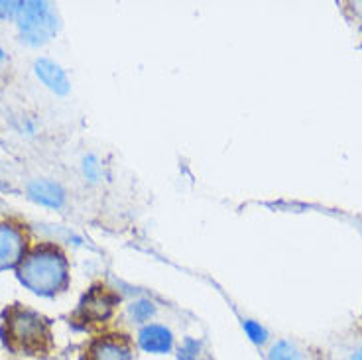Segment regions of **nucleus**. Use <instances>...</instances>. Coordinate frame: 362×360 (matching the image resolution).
<instances>
[{
    "label": "nucleus",
    "mask_w": 362,
    "mask_h": 360,
    "mask_svg": "<svg viewBox=\"0 0 362 360\" xmlns=\"http://www.w3.org/2000/svg\"><path fill=\"white\" fill-rule=\"evenodd\" d=\"M34 71H36L37 79L44 83L47 89L54 91L55 95H67L71 89L65 71L52 59H45V57L37 59L34 64Z\"/></svg>",
    "instance_id": "nucleus-7"
},
{
    "label": "nucleus",
    "mask_w": 362,
    "mask_h": 360,
    "mask_svg": "<svg viewBox=\"0 0 362 360\" xmlns=\"http://www.w3.org/2000/svg\"><path fill=\"white\" fill-rule=\"evenodd\" d=\"M2 59H4V52L0 50V62H2Z\"/></svg>",
    "instance_id": "nucleus-16"
},
{
    "label": "nucleus",
    "mask_w": 362,
    "mask_h": 360,
    "mask_svg": "<svg viewBox=\"0 0 362 360\" xmlns=\"http://www.w3.org/2000/svg\"><path fill=\"white\" fill-rule=\"evenodd\" d=\"M18 278L37 296H54L67 284V260L52 246L36 248L20 264Z\"/></svg>",
    "instance_id": "nucleus-1"
},
{
    "label": "nucleus",
    "mask_w": 362,
    "mask_h": 360,
    "mask_svg": "<svg viewBox=\"0 0 362 360\" xmlns=\"http://www.w3.org/2000/svg\"><path fill=\"white\" fill-rule=\"evenodd\" d=\"M243 329H245L246 337H248L254 344H264V342L268 341V333H266V329H264L262 325L258 323V321L248 319V321L243 323Z\"/></svg>",
    "instance_id": "nucleus-12"
},
{
    "label": "nucleus",
    "mask_w": 362,
    "mask_h": 360,
    "mask_svg": "<svg viewBox=\"0 0 362 360\" xmlns=\"http://www.w3.org/2000/svg\"><path fill=\"white\" fill-rule=\"evenodd\" d=\"M16 24L20 28L22 40L32 45H42L52 40L57 32V18L47 2H20Z\"/></svg>",
    "instance_id": "nucleus-3"
},
{
    "label": "nucleus",
    "mask_w": 362,
    "mask_h": 360,
    "mask_svg": "<svg viewBox=\"0 0 362 360\" xmlns=\"http://www.w3.org/2000/svg\"><path fill=\"white\" fill-rule=\"evenodd\" d=\"M128 313H130V317L134 319L136 323H146L156 313V307L148 299H138V301H134L132 306L128 307Z\"/></svg>",
    "instance_id": "nucleus-11"
},
{
    "label": "nucleus",
    "mask_w": 362,
    "mask_h": 360,
    "mask_svg": "<svg viewBox=\"0 0 362 360\" xmlns=\"http://www.w3.org/2000/svg\"><path fill=\"white\" fill-rule=\"evenodd\" d=\"M100 163L97 160V156H87V158H83V173H85V178L93 183H97L100 180Z\"/></svg>",
    "instance_id": "nucleus-13"
},
{
    "label": "nucleus",
    "mask_w": 362,
    "mask_h": 360,
    "mask_svg": "<svg viewBox=\"0 0 362 360\" xmlns=\"http://www.w3.org/2000/svg\"><path fill=\"white\" fill-rule=\"evenodd\" d=\"M268 360H303V354L296 344L288 341H278L268 352Z\"/></svg>",
    "instance_id": "nucleus-10"
},
{
    "label": "nucleus",
    "mask_w": 362,
    "mask_h": 360,
    "mask_svg": "<svg viewBox=\"0 0 362 360\" xmlns=\"http://www.w3.org/2000/svg\"><path fill=\"white\" fill-rule=\"evenodd\" d=\"M358 6H362V4H358Z\"/></svg>",
    "instance_id": "nucleus-17"
},
{
    "label": "nucleus",
    "mask_w": 362,
    "mask_h": 360,
    "mask_svg": "<svg viewBox=\"0 0 362 360\" xmlns=\"http://www.w3.org/2000/svg\"><path fill=\"white\" fill-rule=\"evenodd\" d=\"M130 347L124 339L118 337H103L97 339L87 351L89 360H130Z\"/></svg>",
    "instance_id": "nucleus-8"
},
{
    "label": "nucleus",
    "mask_w": 362,
    "mask_h": 360,
    "mask_svg": "<svg viewBox=\"0 0 362 360\" xmlns=\"http://www.w3.org/2000/svg\"><path fill=\"white\" fill-rule=\"evenodd\" d=\"M26 238L16 226L0 223V270L14 268L24 258Z\"/></svg>",
    "instance_id": "nucleus-4"
},
{
    "label": "nucleus",
    "mask_w": 362,
    "mask_h": 360,
    "mask_svg": "<svg viewBox=\"0 0 362 360\" xmlns=\"http://www.w3.org/2000/svg\"><path fill=\"white\" fill-rule=\"evenodd\" d=\"M28 195L44 207L59 209L65 203V191L59 183L49 180H34L28 185Z\"/></svg>",
    "instance_id": "nucleus-9"
},
{
    "label": "nucleus",
    "mask_w": 362,
    "mask_h": 360,
    "mask_svg": "<svg viewBox=\"0 0 362 360\" xmlns=\"http://www.w3.org/2000/svg\"><path fill=\"white\" fill-rule=\"evenodd\" d=\"M115 297L110 296L109 291L105 289H93L89 296L83 299L81 303V315L85 319H89L93 323H99L109 319L112 313V307H115Z\"/></svg>",
    "instance_id": "nucleus-6"
},
{
    "label": "nucleus",
    "mask_w": 362,
    "mask_h": 360,
    "mask_svg": "<svg viewBox=\"0 0 362 360\" xmlns=\"http://www.w3.org/2000/svg\"><path fill=\"white\" fill-rule=\"evenodd\" d=\"M6 341L12 349L26 352H40L47 349L49 344V329L42 317L22 307H12L6 313Z\"/></svg>",
    "instance_id": "nucleus-2"
},
{
    "label": "nucleus",
    "mask_w": 362,
    "mask_h": 360,
    "mask_svg": "<svg viewBox=\"0 0 362 360\" xmlns=\"http://www.w3.org/2000/svg\"><path fill=\"white\" fill-rule=\"evenodd\" d=\"M138 344L142 351L152 352V354H165L172 351L173 335L168 327L163 325H146L144 329L138 333Z\"/></svg>",
    "instance_id": "nucleus-5"
},
{
    "label": "nucleus",
    "mask_w": 362,
    "mask_h": 360,
    "mask_svg": "<svg viewBox=\"0 0 362 360\" xmlns=\"http://www.w3.org/2000/svg\"><path fill=\"white\" fill-rule=\"evenodd\" d=\"M351 360H362V352H354L353 356H351Z\"/></svg>",
    "instance_id": "nucleus-15"
},
{
    "label": "nucleus",
    "mask_w": 362,
    "mask_h": 360,
    "mask_svg": "<svg viewBox=\"0 0 362 360\" xmlns=\"http://www.w3.org/2000/svg\"><path fill=\"white\" fill-rule=\"evenodd\" d=\"M20 2H0V16L2 18H16Z\"/></svg>",
    "instance_id": "nucleus-14"
}]
</instances>
